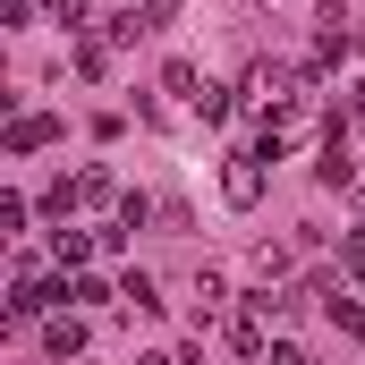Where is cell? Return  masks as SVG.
<instances>
[{"instance_id": "obj_10", "label": "cell", "mask_w": 365, "mask_h": 365, "mask_svg": "<svg viewBox=\"0 0 365 365\" xmlns=\"http://www.w3.org/2000/svg\"><path fill=\"white\" fill-rule=\"evenodd\" d=\"M187 110H195V119H230V110H238V93H230V86H204Z\"/></svg>"}, {"instance_id": "obj_5", "label": "cell", "mask_w": 365, "mask_h": 365, "mask_svg": "<svg viewBox=\"0 0 365 365\" xmlns=\"http://www.w3.org/2000/svg\"><path fill=\"white\" fill-rule=\"evenodd\" d=\"M51 255H60V272H77L86 255H102V230H68V221H60V238H51Z\"/></svg>"}, {"instance_id": "obj_1", "label": "cell", "mask_w": 365, "mask_h": 365, "mask_svg": "<svg viewBox=\"0 0 365 365\" xmlns=\"http://www.w3.org/2000/svg\"><path fill=\"white\" fill-rule=\"evenodd\" d=\"M221 195H230L238 212H255V204H264V153H255V145H238V153L221 162Z\"/></svg>"}, {"instance_id": "obj_13", "label": "cell", "mask_w": 365, "mask_h": 365, "mask_svg": "<svg viewBox=\"0 0 365 365\" xmlns=\"http://www.w3.org/2000/svg\"><path fill=\"white\" fill-rule=\"evenodd\" d=\"M26 212H34L26 195H0V238H17V230H26Z\"/></svg>"}, {"instance_id": "obj_19", "label": "cell", "mask_w": 365, "mask_h": 365, "mask_svg": "<svg viewBox=\"0 0 365 365\" xmlns=\"http://www.w3.org/2000/svg\"><path fill=\"white\" fill-rule=\"evenodd\" d=\"M128 9H136V0H128Z\"/></svg>"}, {"instance_id": "obj_3", "label": "cell", "mask_w": 365, "mask_h": 365, "mask_svg": "<svg viewBox=\"0 0 365 365\" xmlns=\"http://www.w3.org/2000/svg\"><path fill=\"white\" fill-rule=\"evenodd\" d=\"M119 204H128V195H119L110 170H77V212H110V221H119Z\"/></svg>"}, {"instance_id": "obj_12", "label": "cell", "mask_w": 365, "mask_h": 365, "mask_svg": "<svg viewBox=\"0 0 365 365\" xmlns=\"http://www.w3.org/2000/svg\"><path fill=\"white\" fill-rule=\"evenodd\" d=\"M340 272L365 289V230H357V238H340Z\"/></svg>"}, {"instance_id": "obj_4", "label": "cell", "mask_w": 365, "mask_h": 365, "mask_svg": "<svg viewBox=\"0 0 365 365\" xmlns=\"http://www.w3.org/2000/svg\"><path fill=\"white\" fill-rule=\"evenodd\" d=\"M43 349H51L60 365L86 357V314H77V306H68V314H51V323H43Z\"/></svg>"}, {"instance_id": "obj_17", "label": "cell", "mask_w": 365, "mask_h": 365, "mask_svg": "<svg viewBox=\"0 0 365 365\" xmlns=\"http://www.w3.org/2000/svg\"><path fill=\"white\" fill-rule=\"evenodd\" d=\"M136 365H187V357H170V349H153V357H136Z\"/></svg>"}, {"instance_id": "obj_7", "label": "cell", "mask_w": 365, "mask_h": 365, "mask_svg": "<svg viewBox=\"0 0 365 365\" xmlns=\"http://www.w3.org/2000/svg\"><path fill=\"white\" fill-rule=\"evenodd\" d=\"M204 86H212V77H204L195 60H170V68H162V93H179V102H195Z\"/></svg>"}, {"instance_id": "obj_14", "label": "cell", "mask_w": 365, "mask_h": 365, "mask_svg": "<svg viewBox=\"0 0 365 365\" xmlns=\"http://www.w3.org/2000/svg\"><path fill=\"white\" fill-rule=\"evenodd\" d=\"M93 297H110V289H102V280H86V272H68V306H77V314H86Z\"/></svg>"}, {"instance_id": "obj_6", "label": "cell", "mask_w": 365, "mask_h": 365, "mask_svg": "<svg viewBox=\"0 0 365 365\" xmlns=\"http://www.w3.org/2000/svg\"><path fill=\"white\" fill-rule=\"evenodd\" d=\"M187 297H195V323L230 314V280H221V272H195V280H187Z\"/></svg>"}, {"instance_id": "obj_2", "label": "cell", "mask_w": 365, "mask_h": 365, "mask_svg": "<svg viewBox=\"0 0 365 365\" xmlns=\"http://www.w3.org/2000/svg\"><path fill=\"white\" fill-rule=\"evenodd\" d=\"M43 145H60V119L51 110H17L9 136H0V153H43Z\"/></svg>"}, {"instance_id": "obj_11", "label": "cell", "mask_w": 365, "mask_h": 365, "mask_svg": "<svg viewBox=\"0 0 365 365\" xmlns=\"http://www.w3.org/2000/svg\"><path fill=\"white\" fill-rule=\"evenodd\" d=\"M119 297H128L136 314H153V306H162V297H153V272H128V280H119Z\"/></svg>"}, {"instance_id": "obj_15", "label": "cell", "mask_w": 365, "mask_h": 365, "mask_svg": "<svg viewBox=\"0 0 365 365\" xmlns=\"http://www.w3.org/2000/svg\"><path fill=\"white\" fill-rule=\"evenodd\" d=\"M264 365H314V357H306L297 340H272V357H264Z\"/></svg>"}, {"instance_id": "obj_18", "label": "cell", "mask_w": 365, "mask_h": 365, "mask_svg": "<svg viewBox=\"0 0 365 365\" xmlns=\"http://www.w3.org/2000/svg\"><path fill=\"white\" fill-rule=\"evenodd\" d=\"M357 51H365V26H357Z\"/></svg>"}, {"instance_id": "obj_16", "label": "cell", "mask_w": 365, "mask_h": 365, "mask_svg": "<svg viewBox=\"0 0 365 365\" xmlns=\"http://www.w3.org/2000/svg\"><path fill=\"white\" fill-rule=\"evenodd\" d=\"M51 17H60V26L77 34V26H86V0H51Z\"/></svg>"}, {"instance_id": "obj_8", "label": "cell", "mask_w": 365, "mask_h": 365, "mask_svg": "<svg viewBox=\"0 0 365 365\" xmlns=\"http://www.w3.org/2000/svg\"><path fill=\"white\" fill-rule=\"evenodd\" d=\"M323 306H331V323H340L349 340H365V297H349V289H331Z\"/></svg>"}, {"instance_id": "obj_9", "label": "cell", "mask_w": 365, "mask_h": 365, "mask_svg": "<svg viewBox=\"0 0 365 365\" xmlns=\"http://www.w3.org/2000/svg\"><path fill=\"white\" fill-rule=\"evenodd\" d=\"M230 349H238V357H264V323H255V314H230Z\"/></svg>"}]
</instances>
